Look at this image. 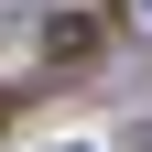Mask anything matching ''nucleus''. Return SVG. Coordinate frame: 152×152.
Listing matches in <instances>:
<instances>
[{"label":"nucleus","mask_w":152,"mask_h":152,"mask_svg":"<svg viewBox=\"0 0 152 152\" xmlns=\"http://www.w3.org/2000/svg\"><path fill=\"white\" fill-rule=\"evenodd\" d=\"M141 11H152V0H141Z\"/></svg>","instance_id":"nucleus-1"}]
</instances>
